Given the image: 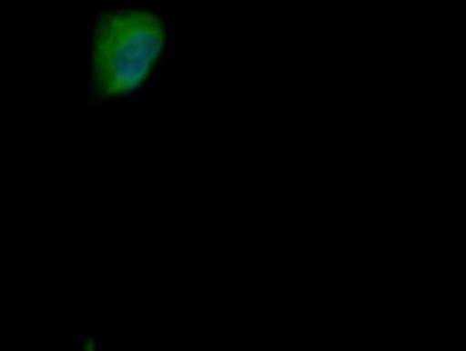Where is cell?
<instances>
[{
	"label": "cell",
	"mask_w": 466,
	"mask_h": 351,
	"mask_svg": "<svg viewBox=\"0 0 466 351\" xmlns=\"http://www.w3.org/2000/svg\"><path fill=\"white\" fill-rule=\"evenodd\" d=\"M167 43L165 21L151 10L122 7L97 17L92 37V86L102 99H121L141 88Z\"/></svg>",
	"instance_id": "obj_1"
}]
</instances>
